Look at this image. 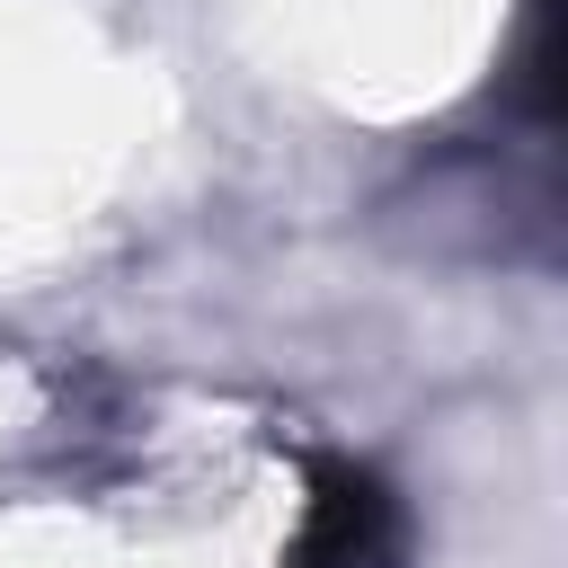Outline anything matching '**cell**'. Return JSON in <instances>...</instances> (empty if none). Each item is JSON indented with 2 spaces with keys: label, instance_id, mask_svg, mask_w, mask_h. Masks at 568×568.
<instances>
[{
  "label": "cell",
  "instance_id": "obj_1",
  "mask_svg": "<svg viewBox=\"0 0 568 568\" xmlns=\"http://www.w3.org/2000/svg\"><path fill=\"white\" fill-rule=\"evenodd\" d=\"M390 532H399V515H390L382 479L337 470L328 497H320V515H311V532H302V550H293V568H382Z\"/></svg>",
  "mask_w": 568,
  "mask_h": 568
}]
</instances>
